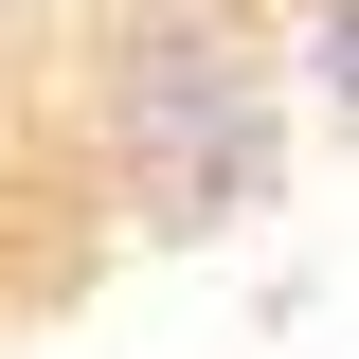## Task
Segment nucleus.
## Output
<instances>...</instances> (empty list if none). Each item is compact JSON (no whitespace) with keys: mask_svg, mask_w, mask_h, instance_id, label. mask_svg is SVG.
I'll return each mask as SVG.
<instances>
[{"mask_svg":"<svg viewBox=\"0 0 359 359\" xmlns=\"http://www.w3.org/2000/svg\"><path fill=\"white\" fill-rule=\"evenodd\" d=\"M90 180L126 233H233L287 198V36L252 0H108L90 18Z\"/></svg>","mask_w":359,"mask_h":359,"instance_id":"f257e3e1","label":"nucleus"},{"mask_svg":"<svg viewBox=\"0 0 359 359\" xmlns=\"http://www.w3.org/2000/svg\"><path fill=\"white\" fill-rule=\"evenodd\" d=\"M287 90H306L323 126H359V0H306L287 18Z\"/></svg>","mask_w":359,"mask_h":359,"instance_id":"f03ea898","label":"nucleus"}]
</instances>
